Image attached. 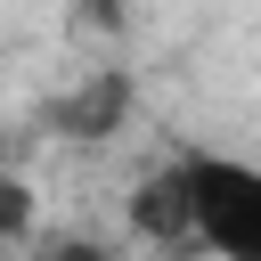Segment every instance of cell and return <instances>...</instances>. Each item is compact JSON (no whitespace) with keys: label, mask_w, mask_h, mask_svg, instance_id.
<instances>
[{"label":"cell","mask_w":261,"mask_h":261,"mask_svg":"<svg viewBox=\"0 0 261 261\" xmlns=\"http://www.w3.org/2000/svg\"><path fill=\"white\" fill-rule=\"evenodd\" d=\"M130 228L147 245H196V188H188V163H155L139 188H130Z\"/></svg>","instance_id":"cell-2"},{"label":"cell","mask_w":261,"mask_h":261,"mask_svg":"<svg viewBox=\"0 0 261 261\" xmlns=\"http://www.w3.org/2000/svg\"><path fill=\"white\" fill-rule=\"evenodd\" d=\"M49 122H57V139H73V147H98V139H114L122 122H130V73H90V82H73L57 106H49Z\"/></svg>","instance_id":"cell-3"},{"label":"cell","mask_w":261,"mask_h":261,"mask_svg":"<svg viewBox=\"0 0 261 261\" xmlns=\"http://www.w3.org/2000/svg\"><path fill=\"white\" fill-rule=\"evenodd\" d=\"M0 237H8V253H24V245H33V188H24V179H8V188H0Z\"/></svg>","instance_id":"cell-4"},{"label":"cell","mask_w":261,"mask_h":261,"mask_svg":"<svg viewBox=\"0 0 261 261\" xmlns=\"http://www.w3.org/2000/svg\"><path fill=\"white\" fill-rule=\"evenodd\" d=\"M188 188H196V245L212 261H261V163L188 147Z\"/></svg>","instance_id":"cell-1"},{"label":"cell","mask_w":261,"mask_h":261,"mask_svg":"<svg viewBox=\"0 0 261 261\" xmlns=\"http://www.w3.org/2000/svg\"><path fill=\"white\" fill-rule=\"evenodd\" d=\"M33 261H114L98 237H49V245H24Z\"/></svg>","instance_id":"cell-5"}]
</instances>
